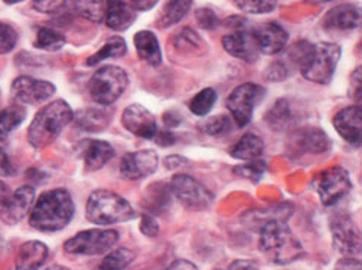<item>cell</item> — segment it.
<instances>
[{"label":"cell","mask_w":362,"mask_h":270,"mask_svg":"<svg viewBox=\"0 0 362 270\" xmlns=\"http://www.w3.org/2000/svg\"><path fill=\"white\" fill-rule=\"evenodd\" d=\"M76 123L86 131H100L110 123V115L101 110H85L76 115Z\"/></svg>","instance_id":"31"},{"label":"cell","mask_w":362,"mask_h":270,"mask_svg":"<svg viewBox=\"0 0 362 270\" xmlns=\"http://www.w3.org/2000/svg\"><path fill=\"white\" fill-rule=\"evenodd\" d=\"M265 122L275 131H287L299 124L300 115L290 99H278L265 115Z\"/></svg>","instance_id":"20"},{"label":"cell","mask_w":362,"mask_h":270,"mask_svg":"<svg viewBox=\"0 0 362 270\" xmlns=\"http://www.w3.org/2000/svg\"><path fill=\"white\" fill-rule=\"evenodd\" d=\"M18 42V33L6 23L0 21V55L9 54Z\"/></svg>","instance_id":"38"},{"label":"cell","mask_w":362,"mask_h":270,"mask_svg":"<svg viewBox=\"0 0 362 270\" xmlns=\"http://www.w3.org/2000/svg\"><path fill=\"white\" fill-rule=\"evenodd\" d=\"M135 260V252L127 248H119L111 251L104 257L98 270H124Z\"/></svg>","instance_id":"33"},{"label":"cell","mask_w":362,"mask_h":270,"mask_svg":"<svg viewBox=\"0 0 362 270\" xmlns=\"http://www.w3.org/2000/svg\"><path fill=\"white\" fill-rule=\"evenodd\" d=\"M88 221L95 225H114L129 222L135 217V211L129 201L116 192L98 189L90 194L86 204Z\"/></svg>","instance_id":"4"},{"label":"cell","mask_w":362,"mask_h":270,"mask_svg":"<svg viewBox=\"0 0 362 270\" xmlns=\"http://www.w3.org/2000/svg\"><path fill=\"white\" fill-rule=\"evenodd\" d=\"M222 45L226 52L245 62H255L259 58V45L253 35V31L237 30L231 35H226L222 39Z\"/></svg>","instance_id":"16"},{"label":"cell","mask_w":362,"mask_h":270,"mask_svg":"<svg viewBox=\"0 0 362 270\" xmlns=\"http://www.w3.org/2000/svg\"><path fill=\"white\" fill-rule=\"evenodd\" d=\"M135 47L139 58L145 61L148 65L158 66L161 65L163 57H161V49L158 45V40L153 31H139L135 35Z\"/></svg>","instance_id":"26"},{"label":"cell","mask_w":362,"mask_h":270,"mask_svg":"<svg viewBox=\"0 0 362 270\" xmlns=\"http://www.w3.org/2000/svg\"><path fill=\"white\" fill-rule=\"evenodd\" d=\"M234 172L244 177V179H250L253 182L259 180L260 176L265 172V163L262 160H256V161H247V164L244 165H238L234 168Z\"/></svg>","instance_id":"39"},{"label":"cell","mask_w":362,"mask_h":270,"mask_svg":"<svg viewBox=\"0 0 362 270\" xmlns=\"http://www.w3.org/2000/svg\"><path fill=\"white\" fill-rule=\"evenodd\" d=\"M192 6V0H166V5L160 15L158 25L170 27L177 24L189 12Z\"/></svg>","instance_id":"28"},{"label":"cell","mask_w":362,"mask_h":270,"mask_svg":"<svg viewBox=\"0 0 362 270\" xmlns=\"http://www.w3.org/2000/svg\"><path fill=\"white\" fill-rule=\"evenodd\" d=\"M5 4H9V5H12V4H18V2H23V0H4Z\"/></svg>","instance_id":"51"},{"label":"cell","mask_w":362,"mask_h":270,"mask_svg":"<svg viewBox=\"0 0 362 270\" xmlns=\"http://www.w3.org/2000/svg\"><path fill=\"white\" fill-rule=\"evenodd\" d=\"M228 270H259V267L252 260H235Z\"/></svg>","instance_id":"46"},{"label":"cell","mask_w":362,"mask_h":270,"mask_svg":"<svg viewBox=\"0 0 362 270\" xmlns=\"http://www.w3.org/2000/svg\"><path fill=\"white\" fill-rule=\"evenodd\" d=\"M333 126L344 141L355 146L361 145L362 110L359 105H352L339 111L333 118Z\"/></svg>","instance_id":"17"},{"label":"cell","mask_w":362,"mask_h":270,"mask_svg":"<svg viewBox=\"0 0 362 270\" xmlns=\"http://www.w3.org/2000/svg\"><path fill=\"white\" fill-rule=\"evenodd\" d=\"M46 270H70V269H67L65 266H61V264H54L51 267H47Z\"/></svg>","instance_id":"50"},{"label":"cell","mask_w":362,"mask_h":270,"mask_svg":"<svg viewBox=\"0 0 362 270\" xmlns=\"http://www.w3.org/2000/svg\"><path fill=\"white\" fill-rule=\"evenodd\" d=\"M158 167V155L154 149H144L126 154L120 163V172L124 179L139 180L153 175Z\"/></svg>","instance_id":"15"},{"label":"cell","mask_w":362,"mask_h":270,"mask_svg":"<svg viewBox=\"0 0 362 270\" xmlns=\"http://www.w3.org/2000/svg\"><path fill=\"white\" fill-rule=\"evenodd\" d=\"M265 95V88L255 83H244L228 96L226 108L233 114L238 127H244L252 122L255 108L262 102Z\"/></svg>","instance_id":"8"},{"label":"cell","mask_w":362,"mask_h":270,"mask_svg":"<svg viewBox=\"0 0 362 270\" xmlns=\"http://www.w3.org/2000/svg\"><path fill=\"white\" fill-rule=\"evenodd\" d=\"M127 86V73L120 66L107 65L98 70L89 80V93L96 104L111 105L126 92Z\"/></svg>","instance_id":"6"},{"label":"cell","mask_w":362,"mask_h":270,"mask_svg":"<svg viewBox=\"0 0 362 270\" xmlns=\"http://www.w3.org/2000/svg\"><path fill=\"white\" fill-rule=\"evenodd\" d=\"M166 270H199V267L189 260H175L168 266Z\"/></svg>","instance_id":"47"},{"label":"cell","mask_w":362,"mask_h":270,"mask_svg":"<svg viewBox=\"0 0 362 270\" xmlns=\"http://www.w3.org/2000/svg\"><path fill=\"white\" fill-rule=\"evenodd\" d=\"M73 118L74 112L64 99L47 104L33 118L28 127L27 136L30 145L37 149L51 145L61 131L73 122Z\"/></svg>","instance_id":"3"},{"label":"cell","mask_w":362,"mask_h":270,"mask_svg":"<svg viewBox=\"0 0 362 270\" xmlns=\"http://www.w3.org/2000/svg\"><path fill=\"white\" fill-rule=\"evenodd\" d=\"M12 96L21 104L36 105L42 104L55 93V86L52 83L45 80H36L28 76H21L15 78L11 88Z\"/></svg>","instance_id":"12"},{"label":"cell","mask_w":362,"mask_h":270,"mask_svg":"<svg viewBox=\"0 0 362 270\" xmlns=\"http://www.w3.org/2000/svg\"><path fill=\"white\" fill-rule=\"evenodd\" d=\"M231 129H233V122L229 120L226 115L211 117L210 120L203 123V130L207 134H210V136H222V134L231 131Z\"/></svg>","instance_id":"36"},{"label":"cell","mask_w":362,"mask_h":270,"mask_svg":"<svg viewBox=\"0 0 362 270\" xmlns=\"http://www.w3.org/2000/svg\"><path fill=\"white\" fill-rule=\"evenodd\" d=\"M119 238V232L114 229L83 230L65 242L64 250L73 256H100L116 245Z\"/></svg>","instance_id":"7"},{"label":"cell","mask_w":362,"mask_h":270,"mask_svg":"<svg viewBox=\"0 0 362 270\" xmlns=\"http://www.w3.org/2000/svg\"><path fill=\"white\" fill-rule=\"evenodd\" d=\"M293 148L299 149L300 153L321 154L330 149V139L322 130L308 127L293 133Z\"/></svg>","instance_id":"21"},{"label":"cell","mask_w":362,"mask_h":270,"mask_svg":"<svg viewBox=\"0 0 362 270\" xmlns=\"http://www.w3.org/2000/svg\"><path fill=\"white\" fill-rule=\"evenodd\" d=\"M49 257V248L40 241H28L18 250L15 270H39Z\"/></svg>","instance_id":"23"},{"label":"cell","mask_w":362,"mask_h":270,"mask_svg":"<svg viewBox=\"0 0 362 270\" xmlns=\"http://www.w3.org/2000/svg\"><path fill=\"white\" fill-rule=\"evenodd\" d=\"M35 198L36 191L30 184L18 188L0 206V221L6 225L20 223L35 204Z\"/></svg>","instance_id":"13"},{"label":"cell","mask_w":362,"mask_h":270,"mask_svg":"<svg viewBox=\"0 0 362 270\" xmlns=\"http://www.w3.org/2000/svg\"><path fill=\"white\" fill-rule=\"evenodd\" d=\"M158 0H129V5L138 11H148L157 5Z\"/></svg>","instance_id":"45"},{"label":"cell","mask_w":362,"mask_h":270,"mask_svg":"<svg viewBox=\"0 0 362 270\" xmlns=\"http://www.w3.org/2000/svg\"><path fill=\"white\" fill-rule=\"evenodd\" d=\"M11 194H12V191L9 189L8 184L4 183V182H0V206H2L4 202L11 196Z\"/></svg>","instance_id":"49"},{"label":"cell","mask_w":362,"mask_h":270,"mask_svg":"<svg viewBox=\"0 0 362 270\" xmlns=\"http://www.w3.org/2000/svg\"><path fill=\"white\" fill-rule=\"evenodd\" d=\"M122 123L127 131L142 139H154L157 136L156 117L144 105L134 104L124 110Z\"/></svg>","instance_id":"14"},{"label":"cell","mask_w":362,"mask_h":270,"mask_svg":"<svg viewBox=\"0 0 362 270\" xmlns=\"http://www.w3.org/2000/svg\"><path fill=\"white\" fill-rule=\"evenodd\" d=\"M315 188L325 207H333L352 189L349 172L343 167H332L322 170L315 177Z\"/></svg>","instance_id":"9"},{"label":"cell","mask_w":362,"mask_h":270,"mask_svg":"<svg viewBox=\"0 0 362 270\" xmlns=\"http://www.w3.org/2000/svg\"><path fill=\"white\" fill-rule=\"evenodd\" d=\"M263 151H265V143L255 133H247L233 146L231 155L237 160L243 161H256L260 160Z\"/></svg>","instance_id":"27"},{"label":"cell","mask_w":362,"mask_h":270,"mask_svg":"<svg viewBox=\"0 0 362 270\" xmlns=\"http://www.w3.org/2000/svg\"><path fill=\"white\" fill-rule=\"evenodd\" d=\"M135 9L124 2V0H107L104 20L110 28L124 31L135 23Z\"/></svg>","instance_id":"24"},{"label":"cell","mask_w":362,"mask_h":270,"mask_svg":"<svg viewBox=\"0 0 362 270\" xmlns=\"http://www.w3.org/2000/svg\"><path fill=\"white\" fill-rule=\"evenodd\" d=\"M333 245L343 256H358L361 254V235L349 216L334 217L332 223Z\"/></svg>","instance_id":"11"},{"label":"cell","mask_w":362,"mask_h":270,"mask_svg":"<svg viewBox=\"0 0 362 270\" xmlns=\"http://www.w3.org/2000/svg\"><path fill=\"white\" fill-rule=\"evenodd\" d=\"M253 35L257 40L259 50L262 54L275 55L279 54L287 46L288 35L287 31L275 23L260 24L253 30Z\"/></svg>","instance_id":"18"},{"label":"cell","mask_w":362,"mask_h":270,"mask_svg":"<svg viewBox=\"0 0 362 270\" xmlns=\"http://www.w3.org/2000/svg\"><path fill=\"white\" fill-rule=\"evenodd\" d=\"M12 173H13V168L11 165V161L5 151L0 148V176H11Z\"/></svg>","instance_id":"44"},{"label":"cell","mask_w":362,"mask_h":270,"mask_svg":"<svg viewBox=\"0 0 362 270\" xmlns=\"http://www.w3.org/2000/svg\"><path fill=\"white\" fill-rule=\"evenodd\" d=\"M172 194L188 210L204 211L213 204V194L199 180L188 175H176L170 183Z\"/></svg>","instance_id":"10"},{"label":"cell","mask_w":362,"mask_h":270,"mask_svg":"<svg viewBox=\"0 0 362 270\" xmlns=\"http://www.w3.org/2000/svg\"><path fill=\"white\" fill-rule=\"evenodd\" d=\"M25 120V111L21 107H9L0 111V141H6L9 133L13 131Z\"/></svg>","instance_id":"32"},{"label":"cell","mask_w":362,"mask_h":270,"mask_svg":"<svg viewBox=\"0 0 362 270\" xmlns=\"http://www.w3.org/2000/svg\"><path fill=\"white\" fill-rule=\"evenodd\" d=\"M259 248L276 264H288L305 256V248L287 226V221H272L262 226L259 230Z\"/></svg>","instance_id":"2"},{"label":"cell","mask_w":362,"mask_h":270,"mask_svg":"<svg viewBox=\"0 0 362 270\" xmlns=\"http://www.w3.org/2000/svg\"><path fill=\"white\" fill-rule=\"evenodd\" d=\"M197 23H199L200 27H203L204 30H213L218 25L219 20H218L216 13L213 12L211 9L202 8V9L197 11Z\"/></svg>","instance_id":"40"},{"label":"cell","mask_w":362,"mask_h":270,"mask_svg":"<svg viewBox=\"0 0 362 270\" xmlns=\"http://www.w3.org/2000/svg\"><path fill=\"white\" fill-rule=\"evenodd\" d=\"M216 99H218V95L215 92V89H210V88H206L203 89L199 95H195L191 102H189V110L194 115H199V117H204L207 115L211 108L215 107L216 104Z\"/></svg>","instance_id":"35"},{"label":"cell","mask_w":362,"mask_h":270,"mask_svg":"<svg viewBox=\"0 0 362 270\" xmlns=\"http://www.w3.org/2000/svg\"><path fill=\"white\" fill-rule=\"evenodd\" d=\"M361 12L355 5H340L328 11L324 16L322 25L325 30L346 31L359 25Z\"/></svg>","instance_id":"22"},{"label":"cell","mask_w":362,"mask_h":270,"mask_svg":"<svg viewBox=\"0 0 362 270\" xmlns=\"http://www.w3.org/2000/svg\"><path fill=\"white\" fill-rule=\"evenodd\" d=\"M334 270H361V262L354 257H343L336 263Z\"/></svg>","instance_id":"43"},{"label":"cell","mask_w":362,"mask_h":270,"mask_svg":"<svg viewBox=\"0 0 362 270\" xmlns=\"http://www.w3.org/2000/svg\"><path fill=\"white\" fill-rule=\"evenodd\" d=\"M65 45V37L61 35V33L42 27L37 31V37L35 42V46L42 50H47V52H57L62 46Z\"/></svg>","instance_id":"34"},{"label":"cell","mask_w":362,"mask_h":270,"mask_svg":"<svg viewBox=\"0 0 362 270\" xmlns=\"http://www.w3.org/2000/svg\"><path fill=\"white\" fill-rule=\"evenodd\" d=\"M234 4L247 13H269L275 9V0H234Z\"/></svg>","instance_id":"37"},{"label":"cell","mask_w":362,"mask_h":270,"mask_svg":"<svg viewBox=\"0 0 362 270\" xmlns=\"http://www.w3.org/2000/svg\"><path fill=\"white\" fill-rule=\"evenodd\" d=\"M340 55L341 49L336 43L320 42L308 46L300 59L302 76L312 83L328 84L333 80Z\"/></svg>","instance_id":"5"},{"label":"cell","mask_w":362,"mask_h":270,"mask_svg":"<svg viewBox=\"0 0 362 270\" xmlns=\"http://www.w3.org/2000/svg\"><path fill=\"white\" fill-rule=\"evenodd\" d=\"M74 201L65 189L42 194L30 214V226L40 232H58L73 221Z\"/></svg>","instance_id":"1"},{"label":"cell","mask_w":362,"mask_h":270,"mask_svg":"<svg viewBox=\"0 0 362 270\" xmlns=\"http://www.w3.org/2000/svg\"><path fill=\"white\" fill-rule=\"evenodd\" d=\"M312 4H324V2H330V0H309Z\"/></svg>","instance_id":"52"},{"label":"cell","mask_w":362,"mask_h":270,"mask_svg":"<svg viewBox=\"0 0 362 270\" xmlns=\"http://www.w3.org/2000/svg\"><path fill=\"white\" fill-rule=\"evenodd\" d=\"M175 142V138L172 136L170 133H168V131H164V133H160L158 134V138H157V143L158 145H170V143H173Z\"/></svg>","instance_id":"48"},{"label":"cell","mask_w":362,"mask_h":270,"mask_svg":"<svg viewBox=\"0 0 362 270\" xmlns=\"http://www.w3.org/2000/svg\"><path fill=\"white\" fill-rule=\"evenodd\" d=\"M291 213H293V209L288 204L268 207L263 210H253L250 213L244 214L243 222L245 226L253 229V232H259L262 226H265L272 221H287V218L291 216Z\"/></svg>","instance_id":"25"},{"label":"cell","mask_w":362,"mask_h":270,"mask_svg":"<svg viewBox=\"0 0 362 270\" xmlns=\"http://www.w3.org/2000/svg\"><path fill=\"white\" fill-rule=\"evenodd\" d=\"M71 9L92 23H103L104 21V15H105V5L104 0H71L70 2Z\"/></svg>","instance_id":"29"},{"label":"cell","mask_w":362,"mask_h":270,"mask_svg":"<svg viewBox=\"0 0 362 270\" xmlns=\"http://www.w3.org/2000/svg\"><path fill=\"white\" fill-rule=\"evenodd\" d=\"M65 5V0H35L33 6L42 13H55Z\"/></svg>","instance_id":"41"},{"label":"cell","mask_w":362,"mask_h":270,"mask_svg":"<svg viewBox=\"0 0 362 270\" xmlns=\"http://www.w3.org/2000/svg\"><path fill=\"white\" fill-rule=\"evenodd\" d=\"M139 229L144 235L150 236V238H154V236H157L160 233V226L157 223V221L154 217L151 216H146L144 214L141 217V223H139Z\"/></svg>","instance_id":"42"},{"label":"cell","mask_w":362,"mask_h":270,"mask_svg":"<svg viewBox=\"0 0 362 270\" xmlns=\"http://www.w3.org/2000/svg\"><path fill=\"white\" fill-rule=\"evenodd\" d=\"M126 52H127L126 42L122 37H111L100 50H98L96 54L88 58L86 65L92 66L110 58H122L126 55Z\"/></svg>","instance_id":"30"},{"label":"cell","mask_w":362,"mask_h":270,"mask_svg":"<svg viewBox=\"0 0 362 270\" xmlns=\"http://www.w3.org/2000/svg\"><path fill=\"white\" fill-rule=\"evenodd\" d=\"M78 154L85 163L86 170L96 172L114 157V149L105 141L85 139L78 145Z\"/></svg>","instance_id":"19"}]
</instances>
